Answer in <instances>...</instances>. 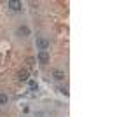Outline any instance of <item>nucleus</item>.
<instances>
[{
  "instance_id": "f257e3e1",
  "label": "nucleus",
  "mask_w": 131,
  "mask_h": 117,
  "mask_svg": "<svg viewBox=\"0 0 131 117\" xmlns=\"http://www.w3.org/2000/svg\"><path fill=\"white\" fill-rule=\"evenodd\" d=\"M51 46V42L47 39H44V37H37V47L40 49V51H47Z\"/></svg>"
},
{
  "instance_id": "f03ea898",
  "label": "nucleus",
  "mask_w": 131,
  "mask_h": 117,
  "mask_svg": "<svg viewBox=\"0 0 131 117\" xmlns=\"http://www.w3.org/2000/svg\"><path fill=\"white\" fill-rule=\"evenodd\" d=\"M37 59H39V61H40L42 65H47V63H49V52H47V51H39V54H37Z\"/></svg>"
},
{
  "instance_id": "7ed1b4c3",
  "label": "nucleus",
  "mask_w": 131,
  "mask_h": 117,
  "mask_svg": "<svg viewBox=\"0 0 131 117\" xmlns=\"http://www.w3.org/2000/svg\"><path fill=\"white\" fill-rule=\"evenodd\" d=\"M18 35H19V37H28V35H30V28H28L26 25L19 26V28H18Z\"/></svg>"
},
{
  "instance_id": "20e7f679",
  "label": "nucleus",
  "mask_w": 131,
  "mask_h": 117,
  "mask_svg": "<svg viewBox=\"0 0 131 117\" xmlns=\"http://www.w3.org/2000/svg\"><path fill=\"white\" fill-rule=\"evenodd\" d=\"M30 77V73H28V70H21L19 73H18V79H19L21 82H25V80H28Z\"/></svg>"
},
{
  "instance_id": "39448f33",
  "label": "nucleus",
  "mask_w": 131,
  "mask_h": 117,
  "mask_svg": "<svg viewBox=\"0 0 131 117\" xmlns=\"http://www.w3.org/2000/svg\"><path fill=\"white\" fill-rule=\"evenodd\" d=\"M9 7L12 10H19L21 7H23V4H21V2H14V0H10V2H9Z\"/></svg>"
},
{
  "instance_id": "423d86ee",
  "label": "nucleus",
  "mask_w": 131,
  "mask_h": 117,
  "mask_svg": "<svg viewBox=\"0 0 131 117\" xmlns=\"http://www.w3.org/2000/svg\"><path fill=\"white\" fill-rule=\"evenodd\" d=\"M52 75H54L56 80H63V79H65V72H61V70H54Z\"/></svg>"
},
{
  "instance_id": "0eeeda50",
  "label": "nucleus",
  "mask_w": 131,
  "mask_h": 117,
  "mask_svg": "<svg viewBox=\"0 0 131 117\" xmlns=\"http://www.w3.org/2000/svg\"><path fill=\"white\" fill-rule=\"evenodd\" d=\"M7 101H9V98L5 96V94H2V93H0V105H5Z\"/></svg>"
},
{
  "instance_id": "6e6552de",
  "label": "nucleus",
  "mask_w": 131,
  "mask_h": 117,
  "mask_svg": "<svg viewBox=\"0 0 131 117\" xmlns=\"http://www.w3.org/2000/svg\"><path fill=\"white\" fill-rule=\"evenodd\" d=\"M28 86H30V91H35V89H37V82H35V80H30Z\"/></svg>"
},
{
  "instance_id": "1a4fd4ad",
  "label": "nucleus",
  "mask_w": 131,
  "mask_h": 117,
  "mask_svg": "<svg viewBox=\"0 0 131 117\" xmlns=\"http://www.w3.org/2000/svg\"><path fill=\"white\" fill-rule=\"evenodd\" d=\"M60 91H61V93H63V94H65V96L68 94V89H67V88H60Z\"/></svg>"
}]
</instances>
